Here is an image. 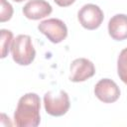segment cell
<instances>
[{
  "label": "cell",
  "mask_w": 127,
  "mask_h": 127,
  "mask_svg": "<svg viewBox=\"0 0 127 127\" xmlns=\"http://www.w3.org/2000/svg\"><path fill=\"white\" fill-rule=\"evenodd\" d=\"M41 99L36 93L23 95L14 112L15 124L19 127H36L40 124Z\"/></svg>",
  "instance_id": "6da1fadb"
},
{
  "label": "cell",
  "mask_w": 127,
  "mask_h": 127,
  "mask_svg": "<svg viewBox=\"0 0 127 127\" xmlns=\"http://www.w3.org/2000/svg\"><path fill=\"white\" fill-rule=\"evenodd\" d=\"M11 52L14 62L20 65H28L32 64L36 56L31 37L28 35L17 36L13 40Z\"/></svg>",
  "instance_id": "7a4b0ae2"
},
{
  "label": "cell",
  "mask_w": 127,
  "mask_h": 127,
  "mask_svg": "<svg viewBox=\"0 0 127 127\" xmlns=\"http://www.w3.org/2000/svg\"><path fill=\"white\" fill-rule=\"evenodd\" d=\"M45 109L52 116H62L69 108V97L64 90L48 91L44 96Z\"/></svg>",
  "instance_id": "3957f363"
},
{
  "label": "cell",
  "mask_w": 127,
  "mask_h": 127,
  "mask_svg": "<svg viewBox=\"0 0 127 127\" xmlns=\"http://www.w3.org/2000/svg\"><path fill=\"white\" fill-rule=\"evenodd\" d=\"M38 29L41 33H43L52 43L58 44L64 41L67 36V28L65 24L56 18H51L42 21Z\"/></svg>",
  "instance_id": "277c9868"
},
{
  "label": "cell",
  "mask_w": 127,
  "mask_h": 127,
  "mask_svg": "<svg viewBox=\"0 0 127 127\" xmlns=\"http://www.w3.org/2000/svg\"><path fill=\"white\" fill-rule=\"evenodd\" d=\"M77 18L81 26L87 30L97 29L103 21V12L94 4H85L77 13Z\"/></svg>",
  "instance_id": "5b68a950"
},
{
  "label": "cell",
  "mask_w": 127,
  "mask_h": 127,
  "mask_svg": "<svg viewBox=\"0 0 127 127\" xmlns=\"http://www.w3.org/2000/svg\"><path fill=\"white\" fill-rule=\"evenodd\" d=\"M95 96L104 103L115 102L120 96V89L118 85L109 78L100 79L94 86Z\"/></svg>",
  "instance_id": "8992f818"
},
{
  "label": "cell",
  "mask_w": 127,
  "mask_h": 127,
  "mask_svg": "<svg viewBox=\"0 0 127 127\" xmlns=\"http://www.w3.org/2000/svg\"><path fill=\"white\" fill-rule=\"evenodd\" d=\"M94 73L95 67L92 62L84 58H79L74 60L70 64L69 79L73 82L84 81L87 78L93 76Z\"/></svg>",
  "instance_id": "52a82bcc"
},
{
  "label": "cell",
  "mask_w": 127,
  "mask_h": 127,
  "mask_svg": "<svg viewBox=\"0 0 127 127\" xmlns=\"http://www.w3.org/2000/svg\"><path fill=\"white\" fill-rule=\"evenodd\" d=\"M52 6L45 0H30L23 7V14L31 20H39L52 13Z\"/></svg>",
  "instance_id": "ba28073f"
},
{
  "label": "cell",
  "mask_w": 127,
  "mask_h": 127,
  "mask_svg": "<svg viewBox=\"0 0 127 127\" xmlns=\"http://www.w3.org/2000/svg\"><path fill=\"white\" fill-rule=\"evenodd\" d=\"M108 33L116 41L127 39V15L116 14L113 16L108 23Z\"/></svg>",
  "instance_id": "9c48e42d"
},
{
  "label": "cell",
  "mask_w": 127,
  "mask_h": 127,
  "mask_svg": "<svg viewBox=\"0 0 127 127\" xmlns=\"http://www.w3.org/2000/svg\"><path fill=\"white\" fill-rule=\"evenodd\" d=\"M117 72L120 79L127 83V48L121 51L117 60Z\"/></svg>",
  "instance_id": "30bf717a"
},
{
  "label": "cell",
  "mask_w": 127,
  "mask_h": 127,
  "mask_svg": "<svg viewBox=\"0 0 127 127\" xmlns=\"http://www.w3.org/2000/svg\"><path fill=\"white\" fill-rule=\"evenodd\" d=\"M13 43V34L9 30H1V58L4 59L12 46Z\"/></svg>",
  "instance_id": "8fae6325"
},
{
  "label": "cell",
  "mask_w": 127,
  "mask_h": 127,
  "mask_svg": "<svg viewBox=\"0 0 127 127\" xmlns=\"http://www.w3.org/2000/svg\"><path fill=\"white\" fill-rule=\"evenodd\" d=\"M1 10H0V22H6L11 19L13 15V7L6 0H0Z\"/></svg>",
  "instance_id": "7c38bea8"
},
{
  "label": "cell",
  "mask_w": 127,
  "mask_h": 127,
  "mask_svg": "<svg viewBox=\"0 0 127 127\" xmlns=\"http://www.w3.org/2000/svg\"><path fill=\"white\" fill-rule=\"evenodd\" d=\"M54 1L61 7H67L71 5L75 0H54Z\"/></svg>",
  "instance_id": "4fadbf2b"
},
{
  "label": "cell",
  "mask_w": 127,
  "mask_h": 127,
  "mask_svg": "<svg viewBox=\"0 0 127 127\" xmlns=\"http://www.w3.org/2000/svg\"><path fill=\"white\" fill-rule=\"evenodd\" d=\"M13 1H15V2H22V1H24V0H13Z\"/></svg>",
  "instance_id": "5bb4252c"
},
{
  "label": "cell",
  "mask_w": 127,
  "mask_h": 127,
  "mask_svg": "<svg viewBox=\"0 0 127 127\" xmlns=\"http://www.w3.org/2000/svg\"><path fill=\"white\" fill-rule=\"evenodd\" d=\"M126 84H127V83H126Z\"/></svg>",
  "instance_id": "9a60e30c"
}]
</instances>
